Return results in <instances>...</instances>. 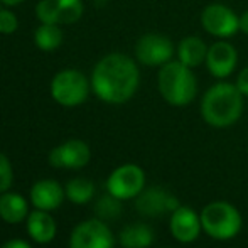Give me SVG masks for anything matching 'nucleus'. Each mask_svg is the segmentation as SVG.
I'll list each match as a JSON object with an SVG mask.
<instances>
[{"label": "nucleus", "mask_w": 248, "mask_h": 248, "mask_svg": "<svg viewBox=\"0 0 248 248\" xmlns=\"http://www.w3.org/2000/svg\"><path fill=\"white\" fill-rule=\"evenodd\" d=\"M177 206L179 204L176 202V199L162 189H149L145 193L139 194L137 199V209L142 215H147V216L162 215L164 211L172 213Z\"/></svg>", "instance_id": "2eb2a0df"}, {"label": "nucleus", "mask_w": 248, "mask_h": 248, "mask_svg": "<svg viewBox=\"0 0 248 248\" xmlns=\"http://www.w3.org/2000/svg\"><path fill=\"white\" fill-rule=\"evenodd\" d=\"M0 2L7 7H16V5H19V3H22L24 0H0Z\"/></svg>", "instance_id": "cd10ccee"}, {"label": "nucleus", "mask_w": 248, "mask_h": 248, "mask_svg": "<svg viewBox=\"0 0 248 248\" xmlns=\"http://www.w3.org/2000/svg\"><path fill=\"white\" fill-rule=\"evenodd\" d=\"M27 232L37 243H49L56 236V221L43 209L32 211L27 218Z\"/></svg>", "instance_id": "f3484780"}, {"label": "nucleus", "mask_w": 248, "mask_h": 248, "mask_svg": "<svg viewBox=\"0 0 248 248\" xmlns=\"http://www.w3.org/2000/svg\"><path fill=\"white\" fill-rule=\"evenodd\" d=\"M19 27V20H17L16 14L9 9H0V34H14Z\"/></svg>", "instance_id": "5701e85b"}, {"label": "nucleus", "mask_w": 248, "mask_h": 248, "mask_svg": "<svg viewBox=\"0 0 248 248\" xmlns=\"http://www.w3.org/2000/svg\"><path fill=\"white\" fill-rule=\"evenodd\" d=\"M201 225L202 232L213 240H226L235 238L240 233L243 225V218L238 208L226 201H213L202 208Z\"/></svg>", "instance_id": "20e7f679"}, {"label": "nucleus", "mask_w": 248, "mask_h": 248, "mask_svg": "<svg viewBox=\"0 0 248 248\" xmlns=\"http://www.w3.org/2000/svg\"><path fill=\"white\" fill-rule=\"evenodd\" d=\"M95 211L101 219L117 218V216L120 215V199L111 196V194L108 193V196H103L98 202H96Z\"/></svg>", "instance_id": "4be33fe9"}, {"label": "nucleus", "mask_w": 248, "mask_h": 248, "mask_svg": "<svg viewBox=\"0 0 248 248\" xmlns=\"http://www.w3.org/2000/svg\"><path fill=\"white\" fill-rule=\"evenodd\" d=\"M118 242L124 248H147L154 242V232L140 223L128 225L120 232Z\"/></svg>", "instance_id": "a211bd4d"}, {"label": "nucleus", "mask_w": 248, "mask_h": 248, "mask_svg": "<svg viewBox=\"0 0 248 248\" xmlns=\"http://www.w3.org/2000/svg\"><path fill=\"white\" fill-rule=\"evenodd\" d=\"M64 34L58 24H41L34 32V43L41 51H54L62 44Z\"/></svg>", "instance_id": "aec40b11"}, {"label": "nucleus", "mask_w": 248, "mask_h": 248, "mask_svg": "<svg viewBox=\"0 0 248 248\" xmlns=\"http://www.w3.org/2000/svg\"><path fill=\"white\" fill-rule=\"evenodd\" d=\"M108 0H95V3L96 5H103V3H107Z\"/></svg>", "instance_id": "c85d7f7f"}, {"label": "nucleus", "mask_w": 248, "mask_h": 248, "mask_svg": "<svg viewBox=\"0 0 248 248\" xmlns=\"http://www.w3.org/2000/svg\"><path fill=\"white\" fill-rule=\"evenodd\" d=\"M115 238L101 219H88L73 230L69 248H113Z\"/></svg>", "instance_id": "1a4fd4ad"}, {"label": "nucleus", "mask_w": 248, "mask_h": 248, "mask_svg": "<svg viewBox=\"0 0 248 248\" xmlns=\"http://www.w3.org/2000/svg\"><path fill=\"white\" fill-rule=\"evenodd\" d=\"M169 228L179 243H193L202 232L201 215H198L189 206H177L170 213Z\"/></svg>", "instance_id": "f8f14e48"}, {"label": "nucleus", "mask_w": 248, "mask_h": 248, "mask_svg": "<svg viewBox=\"0 0 248 248\" xmlns=\"http://www.w3.org/2000/svg\"><path fill=\"white\" fill-rule=\"evenodd\" d=\"M145 186V174L142 167L135 164H124L117 167L113 172L108 176L107 189L111 196L118 198L120 201L124 199L137 198L144 191Z\"/></svg>", "instance_id": "6e6552de"}, {"label": "nucleus", "mask_w": 248, "mask_h": 248, "mask_svg": "<svg viewBox=\"0 0 248 248\" xmlns=\"http://www.w3.org/2000/svg\"><path fill=\"white\" fill-rule=\"evenodd\" d=\"M2 248H32V247L27 242H24V240H10Z\"/></svg>", "instance_id": "a878e982"}, {"label": "nucleus", "mask_w": 248, "mask_h": 248, "mask_svg": "<svg viewBox=\"0 0 248 248\" xmlns=\"http://www.w3.org/2000/svg\"><path fill=\"white\" fill-rule=\"evenodd\" d=\"M95 194V186L90 179L75 177L66 184V198L75 204H85Z\"/></svg>", "instance_id": "412c9836"}, {"label": "nucleus", "mask_w": 248, "mask_h": 248, "mask_svg": "<svg viewBox=\"0 0 248 248\" xmlns=\"http://www.w3.org/2000/svg\"><path fill=\"white\" fill-rule=\"evenodd\" d=\"M157 88L164 101L170 107H187L198 95V79L193 69L172 59L159 68Z\"/></svg>", "instance_id": "7ed1b4c3"}, {"label": "nucleus", "mask_w": 248, "mask_h": 248, "mask_svg": "<svg viewBox=\"0 0 248 248\" xmlns=\"http://www.w3.org/2000/svg\"><path fill=\"white\" fill-rule=\"evenodd\" d=\"M81 0H41L36 5V17L41 24H75L83 16Z\"/></svg>", "instance_id": "9d476101"}, {"label": "nucleus", "mask_w": 248, "mask_h": 248, "mask_svg": "<svg viewBox=\"0 0 248 248\" xmlns=\"http://www.w3.org/2000/svg\"><path fill=\"white\" fill-rule=\"evenodd\" d=\"M206 69L216 79H226L233 75L238 64V51L226 39H218L208 47L206 54Z\"/></svg>", "instance_id": "9b49d317"}, {"label": "nucleus", "mask_w": 248, "mask_h": 248, "mask_svg": "<svg viewBox=\"0 0 248 248\" xmlns=\"http://www.w3.org/2000/svg\"><path fill=\"white\" fill-rule=\"evenodd\" d=\"M204 32L216 39H230L240 32V16L221 2H213L206 5L199 17Z\"/></svg>", "instance_id": "423d86ee"}, {"label": "nucleus", "mask_w": 248, "mask_h": 248, "mask_svg": "<svg viewBox=\"0 0 248 248\" xmlns=\"http://www.w3.org/2000/svg\"><path fill=\"white\" fill-rule=\"evenodd\" d=\"M240 32L248 36V10L240 14Z\"/></svg>", "instance_id": "bb28decb"}, {"label": "nucleus", "mask_w": 248, "mask_h": 248, "mask_svg": "<svg viewBox=\"0 0 248 248\" xmlns=\"http://www.w3.org/2000/svg\"><path fill=\"white\" fill-rule=\"evenodd\" d=\"M245 107V96L235 83L219 81L206 90L201 100V117L209 127L226 128L240 120Z\"/></svg>", "instance_id": "f03ea898"}, {"label": "nucleus", "mask_w": 248, "mask_h": 248, "mask_svg": "<svg viewBox=\"0 0 248 248\" xmlns=\"http://www.w3.org/2000/svg\"><path fill=\"white\" fill-rule=\"evenodd\" d=\"M208 44L198 36H186L179 41L176 47V58L187 68H198L204 64L208 54Z\"/></svg>", "instance_id": "dca6fc26"}, {"label": "nucleus", "mask_w": 248, "mask_h": 248, "mask_svg": "<svg viewBox=\"0 0 248 248\" xmlns=\"http://www.w3.org/2000/svg\"><path fill=\"white\" fill-rule=\"evenodd\" d=\"M0 216L7 223H20L27 216V202L17 193H3L0 196Z\"/></svg>", "instance_id": "6ab92c4d"}, {"label": "nucleus", "mask_w": 248, "mask_h": 248, "mask_svg": "<svg viewBox=\"0 0 248 248\" xmlns=\"http://www.w3.org/2000/svg\"><path fill=\"white\" fill-rule=\"evenodd\" d=\"M14 179L12 166H10V160L7 159L5 154L0 152V193H5L10 187Z\"/></svg>", "instance_id": "b1692460"}, {"label": "nucleus", "mask_w": 248, "mask_h": 248, "mask_svg": "<svg viewBox=\"0 0 248 248\" xmlns=\"http://www.w3.org/2000/svg\"><path fill=\"white\" fill-rule=\"evenodd\" d=\"M92 150L83 140L73 139L59 147L52 149L49 154V164L54 167H68V169H79L90 162Z\"/></svg>", "instance_id": "ddd939ff"}, {"label": "nucleus", "mask_w": 248, "mask_h": 248, "mask_svg": "<svg viewBox=\"0 0 248 248\" xmlns=\"http://www.w3.org/2000/svg\"><path fill=\"white\" fill-rule=\"evenodd\" d=\"M92 81L78 69H62L51 81V96L62 107H78L90 95Z\"/></svg>", "instance_id": "39448f33"}, {"label": "nucleus", "mask_w": 248, "mask_h": 248, "mask_svg": "<svg viewBox=\"0 0 248 248\" xmlns=\"http://www.w3.org/2000/svg\"><path fill=\"white\" fill-rule=\"evenodd\" d=\"M64 199V189L54 179H43L36 183L31 189V201L37 209L52 211L59 208Z\"/></svg>", "instance_id": "4468645a"}, {"label": "nucleus", "mask_w": 248, "mask_h": 248, "mask_svg": "<svg viewBox=\"0 0 248 248\" xmlns=\"http://www.w3.org/2000/svg\"><path fill=\"white\" fill-rule=\"evenodd\" d=\"M174 56H176L174 43L164 34H144L135 44V61L149 68H160L166 62L172 61Z\"/></svg>", "instance_id": "0eeeda50"}, {"label": "nucleus", "mask_w": 248, "mask_h": 248, "mask_svg": "<svg viewBox=\"0 0 248 248\" xmlns=\"http://www.w3.org/2000/svg\"><path fill=\"white\" fill-rule=\"evenodd\" d=\"M235 85H236V88L242 92V95L245 96V98H248V66H245V68L238 73Z\"/></svg>", "instance_id": "393cba45"}, {"label": "nucleus", "mask_w": 248, "mask_h": 248, "mask_svg": "<svg viewBox=\"0 0 248 248\" xmlns=\"http://www.w3.org/2000/svg\"><path fill=\"white\" fill-rule=\"evenodd\" d=\"M140 71L130 56L110 52L103 56L92 73V90L96 96L110 105L127 103L137 93Z\"/></svg>", "instance_id": "f257e3e1"}]
</instances>
